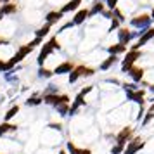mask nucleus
Wrapping results in <instances>:
<instances>
[{"mask_svg": "<svg viewBox=\"0 0 154 154\" xmlns=\"http://www.w3.org/2000/svg\"><path fill=\"white\" fill-rule=\"evenodd\" d=\"M61 49V45H59V42H57V38H50L47 43H43L42 50H40V54H38V59H36V63H38V66L42 68L43 63L47 61V57L54 52V50H59Z\"/></svg>", "mask_w": 154, "mask_h": 154, "instance_id": "f257e3e1", "label": "nucleus"}, {"mask_svg": "<svg viewBox=\"0 0 154 154\" xmlns=\"http://www.w3.org/2000/svg\"><path fill=\"white\" fill-rule=\"evenodd\" d=\"M43 97V104L50 106V107H56L59 104H69V95L66 94H54V95H42Z\"/></svg>", "mask_w": 154, "mask_h": 154, "instance_id": "f03ea898", "label": "nucleus"}, {"mask_svg": "<svg viewBox=\"0 0 154 154\" xmlns=\"http://www.w3.org/2000/svg\"><path fill=\"white\" fill-rule=\"evenodd\" d=\"M140 56H142L140 50H130V52L126 54V57L123 59V63H121V71H123V73H128V71L133 68V63H135L137 59H140Z\"/></svg>", "mask_w": 154, "mask_h": 154, "instance_id": "7ed1b4c3", "label": "nucleus"}, {"mask_svg": "<svg viewBox=\"0 0 154 154\" xmlns=\"http://www.w3.org/2000/svg\"><path fill=\"white\" fill-rule=\"evenodd\" d=\"M144 147H146V142H144V140L140 139V137H133V139L126 144L125 152L123 154H137V152H140Z\"/></svg>", "mask_w": 154, "mask_h": 154, "instance_id": "20e7f679", "label": "nucleus"}, {"mask_svg": "<svg viewBox=\"0 0 154 154\" xmlns=\"http://www.w3.org/2000/svg\"><path fill=\"white\" fill-rule=\"evenodd\" d=\"M132 139H133V128L132 126H123V128L119 130V133L114 135V142L123 144V146H126Z\"/></svg>", "mask_w": 154, "mask_h": 154, "instance_id": "39448f33", "label": "nucleus"}, {"mask_svg": "<svg viewBox=\"0 0 154 154\" xmlns=\"http://www.w3.org/2000/svg\"><path fill=\"white\" fill-rule=\"evenodd\" d=\"M83 106H85V95H82V94L78 92L76 97H75V100L69 104V112H68V116H69V118H75L78 112L82 111Z\"/></svg>", "mask_w": 154, "mask_h": 154, "instance_id": "423d86ee", "label": "nucleus"}, {"mask_svg": "<svg viewBox=\"0 0 154 154\" xmlns=\"http://www.w3.org/2000/svg\"><path fill=\"white\" fill-rule=\"evenodd\" d=\"M151 21H152V17L147 14H140V16H135V17H132V26H135V28L139 29H149V26H151Z\"/></svg>", "mask_w": 154, "mask_h": 154, "instance_id": "0eeeda50", "label": "nucleus"}, {"mask_svg": "<svg viewBox=\"0 0 154 154\" xmlns=\"http://www.w3.org/2000/svg\"><path fill=\"white\" fill-rule=\"evenodd\" d=\"M152 38H154V28L146 29V33H144V35L140 36V38L137 40V42H135V45H132V49H130V50H140V49H142V47H144V45H146L147 42H151Z\"/></svg>", "mask_w": 154, "mask_h": 154, "instance_id": "6e6552de", "label": "nucleus"}, {"mask_svg": "<svg viewBox=\"0 0 154 154\" xmlns=\"http://www.w3.org/2000/svg\"><path fill=\"white\" fill-rule=\"evenodd\" d=\"M31 50H33V47H29V45H23V47H19V49H17V52L12 56V59H9V61L12 63V66H16L17 63H21V61L28 56Z\"/></svg>", "mask_w": 154, "mask_h": 154, "instance_id": "1a4fd4ad", "label": "nucleus"}, {"mask_svg": "<svg viewBox=\"0 0 154 154\" xmlns=\"http://www.w3.org/2000/svg\"><path fill=\"white\" fill-rule=\"evenodd\" d=\"M17 128H19V126L14 125V123H11V121H2V123H0V139L7 137L11 133H16Z\"/></svg>", "mask_w": 154, "mask_h": 154, "instance_id": "9d476101", "label": "nucleus"}, {"mask_svg": "<svg viewBox=\"0 0 154 154\" xmlns=\"http://www.w3.org/2000/svg\"><path fill=\"white\" fill-rule=\"evenodd\" d=\"M132 31L128 28H119L118 29V43L121 45H128V43L132 42Z\"/></svg>", "mask_w": 154, "mask_h": 154, "instance_id": "9b49d317", "label": "nucleus"}, {"mask_svg": "<svg viewBox=\"0 0 154 154\" xmlns=\"http://www.w3.org/2000/svg\"><path fill=\"white\" fill-rule=\"evenodd\" d=\"M66 151L68 154H92L90 149H85V147H78L75 146V142H66Z\"/></svg>", "mask_w": 154, "mask_h": 154, "instance_id": "f8f14e48", "label": "nucleus"}, {"mask_svg": "<svg viewBox=\"0 0 154 154\" xmlns=\"http://www.w3.org/2000/svg\"><path fill=\"white\" fill-rule=\"evenodd\" d=\"M73 69H75L73 63H71V61H64V63H61L59 66H56L54 75H66V73H71Z\"/></svg>", "mask_w": 154, "mask_h": 154, "instance_id": "ddd939ff", "label": "nucleus"}, {"mask_svg": "<svg viewBox=\"0 0 154 154\" xmlns=\"http://www.w3.org/2000/svg\"><path fill=\"white\" fill-rule=\"evenodd\" d=\"M42 104H43V97L38 92H35L33 95H29V97L24 100V106H28V107H36V106H42Z\"/></svg>", "mask_w": 154, "mask_h": 154, "instance_id": "4468645a", "label": "nucleus"}, {"mask_svg": "<svg viewBox=\"0 0 154 154\" xmlns=\"http://www.w3.org/2000/svg\"><path fill=\"white\" fill-rule=\"evenodd\" d=\"M128 75H130V78L133 80V83H140V82L144 80V69L139 68V66H133L132 69L128 71Z\"/></svg>", "mask_w": 154, "mask_h": 154, "instance_id": "2eb2a0df", "label": "nucleus"}, {"mask_svg": "<svg viewBox=\"0 0 154 154\" xmlns=\"http://www.w3.org/2000/svg\"><path fill=\"white\" fill-rule=\"evenodd\" d=\"M63 12L61 11H52V12H49V14L45 16V21H47V24H56V23H59L61 19H63Z\"/></svg>", "mask_w": 154, "mask_h": 154, "instance_id": "dca6fc26", "label": "nucleus"}, {"mask_svg": "<svg viewBox=\"0 0 154 154\" xmlns=\"http://www.w3.org/2000/svg\"><path fill=\"white\" fill-rule=\"evenodd\" d=\"M90 16V12H88V9H80L76 14H75V17H73V23H75V26L76 24H82V23H85V19Z\"/></svg>", "mask_w": 154, "mask_h": 154, "instance_id": "f3484780", "label": "nucleus"}, {"mask_svg": "<svg viewBox=\"0 0 154 154\" xmlns=\"http://www.w3.org/2000/svg\"><path fill=\"white\" fill-rule=\"evenodd\" d=\"M80 4H82V0H69L66 5L61 7V12H63V14H66V12H73V11H76V9L80 7Z\"/></svg>", "mask_w": 154, "mask_h": 154, "instance_id": "a211bd4d", "label": "nucleus"}, {"mask_svg": "<svg viewBox=\"0 0 154 154\" xmlns=\"http://www.w3.org/2000/svg\"><path fill=\"white\" fill-rule=\"evenodd\" d=\"M152 119H154V104H151L149 109L146 111V116H144V119H142V123H140V128H146Z\"/></svg>", "mask_w": 154, "mask_h": 154, "instance_id": "6ab92c4d", "label": "nucleus"}, {"mask_svg": "<svg viewBox=\"0 0 154 154\" xmlns=\"http://www.w3.org/2000/svg\"><path fill=\"white\" fill-rule=\"evenodd\" d=\"M116 63H118V56H109V57L104 61V63H100L99 69H100V71H107L109 68H112Z\"/></svg>", "mask_w": 154, "mask_h": 154, "instance_id": "aec40b11", "label": "nucleus"}, {"mask_svg": "<svg viewBox=\"0 0 154 154\" xmlns=\"http://www.w3.org/2000/svg\"><path fill=\"white\" fill-rule=\"evenodd\" d=\"M16 11H17V7H16V4H4L2 7H0V19L4 17V16H7V14H14Z\"/></svg>", "mask_w": 154, "mask_h": 154, "instance_id": "412c9836", "label": "nucleus"}, {"mask_svg": "<svg viewBox=\"0 0 154 154\" xmlns=\"http://www.w3.org/2000/svg\"><path fill=\"white\" fill-rule=\"evenodd\" d=\"M107 52H109L111 56H118V54H123V52H126V45H121V43L111 45V47H107Z\"/></svg>", "mask_w": 154, "mask_h": 154, "instance_id": "4be33fe9", "label": "nucleus"}, {"mask_svg": "<svg viewBox=\"0 0 154 154\" xmlns=\"http://www.w3.org/2000/svg\"><path fill=\"white\" fill-rule=\"evenodd\" d=\"M80 78H82V66H76V68H75V69L69 73V78H68V82H69V85H71V83H76Z\"/></svg>", "mask_w": 154, "mask_h": 154, "instance_id": "5701e85b", "label": "nucleus"}, {"mask_svg": "<svg viewBox=\"0 0 154 154\" xmlns=\"http://www.w3.org/2000/svg\"><path fill=\"white\" fill-rule=\"evenodd\" d=\"M17 112H19V106L14 104L11 109H7V112L4 114V121H11V119H14L17 116Z\"/></svg>", "mask_w": 154, "mask_h": 154, "instance_id": "b1692460", "label": "nucleus"}, {"mask_svg": "<svg viewBox=\"0 0 154 154\" xmlns=\"http://www.w3.org/2000/svg\"><path fill=\"white\" fill-rule=\"evenodd\" d=\"M90 12V16H95V14H100V12H104V2H100V0H95L94 2V5H92V9L88 11Z\"/></svg>", "mask_w": 154, "mask_h": 154, "instance_id": "393cba45", "label": "nucleus"}, {"mask_svg": "<svg viewBox=\"0 0 154 154\" xmlns=\"http://www.w3.org/2000/svg\"><path fill=\"white\" fill-rule=\"evenodd\" d=\"M54 111L61 116V118H64V116H68V112H69V104H59L54 107Z\"/></svg>", "mask_w": 154, "mask_h": 154, "instance_id": "a878e982", "label": "nucleus"}, {"mask_svg": "<svg viewBox=\"0 0 154 154\" xmlns=\"http://www.w3.org/2000/svg\"><path fill=\"white\" fill-rule=\"evenodd\" d=\"M54 76V71L47 69V68H38V78H43V80H50V78Z\"/></svg>", "mask_w": 154, "mask_h": 154, "instance_id": "bb28decb", "label": "nucleus"}, {"mask_svg": "<svg viewBox=\"0 0 154 154\" xmlns=\"http://www.w3.org/2000/svg\"><path fill=\"white\" fill-rule=\"evenodd\" d=\"M49 31H50V24H47V23H45V26H42V28H38V29L35 31V36H36V38H42V40H43V36L49 35Z\"/></svg>", "mask_w": 154, "mask_h": 154, "instance_id": "cd10ccee", "label": "nucleus"}, {"mask_svg": "<svg viewBox=\"0 0 154 154\" xmlns=\"http://www.w3.org/2000/svg\"><path fill=\"white\" fill-rule=\"evenodd\" d=\"M54 94H59V87L54 85V83H49V85H47V88L43 90L42 95H54Z\"/></svg>", "mask_w": 154, "mask_h": 154, "instance_id": "c85d7f7f", "label": "nucleus"}, {"mask_svg": "<svg viewBox=\"0 0 154 154\" xmlns=\"http://www.w3.org/2000/svg\"><path fill=\"white\" fill-rule=\"evenodd\" d=\"M125 147L126 146H123V144L114 142V144H112V147H111V154H123V152H125Z\"/></svg>", "mask_w": 154, "mask_h": 154, "instance_id": "c756f323", "label": "nucleus"}, {"mask_svg": "<svg viewBox=\"0 0 154 154\" xmlns=\"http://www.w3.org/2000/svg\"><path fill=\"white\" fill-rule=\"evenodd\" d=\"M123 88H125V90H132V92L140 90L139 83H123Z\"/></svg>", "mask_w": 154, "mask_h": 154, "instance_id": "7c9ffc66", "label": "nucleus"}, {"mask_svg": "<svg viewBox=\"0 0 154 154\" xmlns=\"http://www.w3.org/2000/svg\"><path fill=\"white\" fill-rule=\"evenodd\" d=\"M47 128L49 130H54V132H63V123H49Z\"/></svg>", "mask_w": 154, "mask_h": 154, "instance_id": "2f4dec72", "label": "nucleus"}, {"mask_svg": "<svg viewBox=\"0 0 154 154\" xmlns=\"http://www.w3.org/2000/svg\"><path fill=\"white\" fill-rule=\"evenodd\" d=\"M106 4H107L109 11H114V9H116V4H118V0H106Z\"/></svg>", "mask_w": 154, "mask_h": 154, "instance_id": "473e14b6", "label": "nucleus"}, {"mask_svg": "<svg viewBox=\"0 0 154 154\" xmlns=\"http://www.w3.org/2000/svg\"><path fill=\"white\" fill-rule=\"evenodd\" d=\"M119 24H121V23H119L116 17H112V21H111V31H112V29H119Z\"/></svg>", "mask_w": 154, "mask_h": 154, "instance_id": "72a5a7b5", "label": "nucleus"}, {"mask_svg": "<svg viewBox=\"0 0 154 154\" xmlns=\"http://www.w3.org/2000/svg\"><path fill=\"white\" fill-rule=\"evenodd\" d=\"M40 43H42V38H36V36H35V40H31V42H29L28 45H29V47H33V49H35L36 45H40Z\"/></svg>", "mask_w": 154, "mask_h": 154, "instance_id": "f704fd0d", "label": "nucleus"}, {"mask_svg": "<svg viewBox=\"0 0 154 154\" xmlns=\"http://www.w3.org/2000/svg\"><path fill=\"white\" fill-rule=\"evenodd\" d=\"M102 16H104L106 19H112V17H114V16H112V11H104Z\"/></svg>", "mask_w": 154, "mask_h": 154, "instance_id": "c9c22d12", "label": "nucleus"}, {"mask_svg": "<svg viewBox=\"0 0 154 154\" xmlns=\"http://www.w3.org/2000/svg\"><path fill=\"white\" fill-rule=\"evenodd\" d=\"M4 64H5V63H4V61L0 59V73H4Z\"/></svg>", "mask_w": 154, "mask_h": 154, "instance_id": "e433bc0d", "label": "nucleus"}, {"mask_svg": "<svg viewBox=\"0 0 154 154\" xmlns=\"http://www.w3.org/2000/svg\"><path fill=\"white\" fill-rule=\"evenodd\" d=\"M147 87H149V90H151V92L154 94V85H147Z\"/></svg>", "mask_w": 154, "mask_h": 154, "instance_id": "4c0bfd02", "label": "nucleus"}, {"mask_svg": "<svg viewBox=\"0 0 154 154\" xmlns=\"http://www.w3.org/2000/svg\"><path fill=\"white\" fill-rule=\"evenodd\" d=\"M57 154H68V151H64V149H61V151H59Z\"/></svg>", "mask_w": 154, "mask_h": 154, "instance_id": "58836bf2", "label": "nucleus"}, {"mask_svg": "<svg viewBox=\"0 0 154 154\" xmlns=\"http://www.w3.org/2000/svg\"><path fill=\"white\" fill-rule=\"evenodd\" d=\"M149 102H151V104H154V95H152L151 99H149Z\"/></svg>", "mask_w": 154, "mask_h": 154, "instance_id": "ea45409f", "label": "nucleus"}, {"mask_svg": "<svg viewBox=\"0 0 154 154\" xmlns=\"http://www.w3.org/2000/svg\"><path fill=\"white\" fill-rule=\"evenodd\" d=\"M151 17H152V19H154V9H152V14H151Z\"/></svg>", "mask_w": 154, "mask_h": 154, "instance_id": "a19ab883", "label": "nucleus"}, {"mask_svg": "<svg viewBox=\"0 0 154 154\" xmlns=\"http://www.w3.org/2000/svg\"><path fill=\"white\" fill-rule=\"evenodd\" d=\"M100 2H104V0H100Z\"/></svg>", "mask_w": 154, "mask_h": 154, "instance_id": "79ce46f5", "label": "nucleus"}, {"mask_svg": "<svg viewBox=\"0 0 154 154\" xmlns=\"http://www.w3.org/2000/svg\"><path fill=\"white\" fill-rule=\"evenodd\" d=\"M0 2H4V0H0Z\"/></svg>", "mask_w": 154, "mask_h": 154, "instance_id": "37998d69", "label": "nucleus"}]
</instances>
